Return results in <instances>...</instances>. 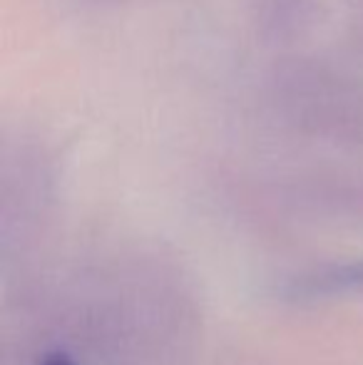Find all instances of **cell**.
<instances>
[{
  "mask_svg": "<svg viewBox=\"0 0 363 365\" xmlns=\"http://www.w3.org/2000/svg\"><path fill=\"white\" fill-rule=\"evenodd\" d=\"M346 289H363V261L354 266H341V269L311 276V279L301 281L296 286V293H301V296L304 293L316 296V293H339Z\"/></svg>",
  "mask_w": 363,
  "mask_h": 365,
  "instance_id": "obj_1",
  "label": "cell"
},
{
  "mask_svg": "<svg viewBox=\"0 0 363 365\" xmlns=\"http://www.w3.org/2000/svg\"><path fill=\"white\" fill-rule=\"evenodd\" d=\"M43 365H75L73 361H70L65 353H53V356H48L43 361Z\"/></svg>",
  "mask_w": 363,
  "mask_h": 365,
  "instance_id": "obj_2",
  "label": "cell"
}]
</instances>
